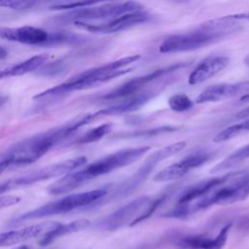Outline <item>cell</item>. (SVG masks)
<instances>
[{
    "instance_id": "2e32d148",
    "label": "cell",
    "mask_w": 249,
    "mask_h": 249,
    "mask_svg": "<svg viewBox=\"0 0 249 249\" xmlns=\"http://www.w3.org/2000/svg\"><path fill=\"white\" fill-rule=\"evenodd\" d=\"M60 223L58 222H44L28 226L20 230L2 232L0 233V247L15 245L26 240H30L54 229Z\"/></svg>"
},
{
    "instance_id": "d4e9b609",
    "label": "cell",
    "mask_w": 249,
    "mask_h": 249,
    "mask_svg": "<svg viewBox=\"0 0 249 249\" xmlns=\"http://www.w3.org/2000/svg\"><path fill=\"white\" fill-rule=\"evenodd\" d=\"M109 0H70L67 2H61L58 4H54L51 6V10H73L77 8H84L95 5L97 3H101Z\"/></svg>"
},
{
    "instance_id": "7c38bea8",
    "label": "cell",
    "mask_w": 249,
    "mask_h": 249,
    "mask_svg": "<svg viewBox=\"0 0 249 249\" xmlns=\"http://www.w3.org/2000/svg\"><path fill=\"white\" fill-rule=\"evenodd\" d=\"M212 157L211 152L199 151L185 157L183 160L174 162L158 172L153 180L155 182H168L182 178L191 170L197 168L207 162Z\"/></svg>"
},
{
    "instance_id": "5b68a950",
    "label": "cell",
    "mask_w": 249,
    "mask_h": 249,
    "mask_svg": "<svg viewBox=\"0 0 249 249\" xmlns=\"http://www.w3.org/2000/svg\"><path fill=\"white\" fill-rule=\"evenodd\" d=\"M0 38L29 46L51 47L58 45H77L85 43L88 38L65 31L50 32L44 28L32 25L18 27L0 26Z\"/></svg>"
},
{
    "instance_id": "d6986e66",
    "label": "cell",
    "mask_w": 249,
    "mask_h": 249,
    "mask_svg": "<svg viewBox=\"0 0 249 249\" xmlns=\"http://www.w3.org/2000/svg\"><path fill=\"white\" fill-rule=\"evenodd\" d=\"M231 224L226 225L214 238L202 235L186 236L181 240L182 246L189 249H221L227 241Z\"/></svg>"
},
{
    "instance_id": "484cf974",
    "label": "cell",
    "mask_w": 249,
    "mask_h": 249,
    "mask_svg": "<svg viewBox=\"0 0 249 249\" xmlns=\"http://www.w3.org/2000/svg\"><path fill=\"white\" fill-rule=\"evenodd\" d=\"M176 127L172 126H160V127H154V128H149L146 130H139V131H134V132H129L124 135L125 137H143V136H156L160 133L164 132H169V131H175Z\"/></svg>"
},
{
    "instance_id": "d6a6232c",
    "label": "cell",
    "mask_w": 249,
    "mask_h": 249,
    "mask_svg": "<svg viewBox=\"0 0 249 249\" xmlns=\"http://www.w3.org/2000/svg\"><path fill=\"white\" fill-rule=\"evenodd\" d=\"M14 249H31L28 245H19V246H18V247H16V248H14Z\"/></svg>"
},
{
    "instance_id": "4dcf8cb0",
    "label": "cell",
    "mask_w": 249,
    "mask_h": 249,
    "mask_svg": "<svg viewBox=\"0 0 249 249\" xmlns=\"http://www.w3.org/2000/svg\"><path fill=\"white\" fill-rule=\"evenodd\" d=\"M8 56V51L0 46V60L5 59Z\"/></svg>"
},
{
    "instance_id": "836d02e7",
    "label": "cell",
    "mask_w": 249,
    "mask_h": 249,
    "mask_svg": "<svg viewBox=\"0 0 249 249\" xmlns=\"http://www.w3.org/2000/svg\"><path fill=\"white\" fill-rule=\"evenodd\" d=\"M248 63H249V61H248Z\"/></svg>"
},
{
    "instance_id": "f1b7e54d",
    "label": "cell",
    "mask_w": 249,
    "mask_h": 249,
    "mask_svg": "<svg viewBox=\"0 0 249 249\" xmlns=\"http://www.w3.org/2000/svg\"><path fill=\"white\" fill-rule=\"evenodd\" d=\"M236 119H247L249 118V106L242 109L241 111H239L236 115H235Z\"/></svg>"
},
{
    "instance_id": "30bf717a",
    "label": "cell",
    "mask_w": 249,
    "mask_h": 249,
    "mask_svg": "<svg viewBox=\"0 0 249 249\" xmlns=\"http://www.w3.org/2000/svg\"><path fill=\"white\" fill-rule=\"evenodd\" d=\"M150 19V15L144 10L126 13L103 22L74 21L72 24L78 28L94 33H115L144 23Z\"/></svg>"
},
{
    "instance_id": "9a60e30c",
    "label": "cell",
    "mask_w": 249,
    "mask_h": 249,
    "mask_svg": "<svg viewBox=\"0 0 249 249\" xmlns=\"http://www.w3.org/2000/svg\"><path fill=\"white\" fill-rule=\"evenodd\" d=\"M245 90H249V82L216 84L204 89L196 96V102L198 104L219 102L231 98Z\"/></svg>"
},
{
    "instance_id": "e0dca14e",
    "label": "cell",
    "mask_w": 249,
    "mask_h": 249,
    "mask_svg": "<svg viewBox=\"0 0 249 249\" xmlns=\"http://www.w3.org/2000/svg\"><path fill=\"white\" fill-rule=\"evenodd\" d=\"M230 59L225 55H212L202 60L190 74L188 83L192 86L204 83L222 70L229 64Z\"/></svg>"
},
{
    "instance_id": "83f0119b",
    "label": "cell",
    "mask_w": 249,
    "mask_h": 249,
    "mask_svg": "<svg viewBox=\"0 0 249 249\" xmlns=\"http://www.w3.org/2000/svg\"><path fill=\"white\" fill-rule=\"evenodd\" d=\"M230 17L231 18H234V19H237V20H247V21H249V12L240 13V14H236V15H231Z\"/></svg>"
},
{
    "instance_id": "5bb4252c",
    "label": "cell",
    "mask_w": 249,
    "mask_h": 249,
    "mask_svg": "<svg viewBox=\"0 0 249 249\" xmlns=\"http://www.w3.org/2000/svg\"><path fill=\"white\" fill-rule=\"evenodd\" d=\"M247 171L245 170H238V171H232L230 173H227L225 175L221 176H215L206 180H203L201 182L196 183V185L190 187L187 189L179 197L178 203L179 204H188L189 202L198 199L205 195L209 194L213 190L217 189L219 186L227 184L229 181L232 180L235 177H238Z\"/></svg>"
},
{
    "instance_id": "277c9868",
    "label": "cell",
    "mask_w": 249,
    "mask_h": 249,
    "mask_svg": "<svg viewBox=\"0 0 249 249\" xmlns=\"http://www.w3.org/2000/svg\"><path fill=\"white\" fill-rule=\"evenodd\" d=\"M239 20L226 16L201 23L196 29L174 34L165 38L160 46V52L162 53H181L195 51L211 43H214L228 35L238 31L241 26Z\"/></svg>"
},
{
    "instance_id": "f546056e",
    "label": "cell",
    "mask_w": 249,
    "mask_h": 249,
    "mask_svg": "<svg viewBox=\"0 0 249 249\" xmlns=\"http://www.w3.org/2000/svg\"><path fill=\"white\" fill-rule=\"evenodd\" d=\"M9 166H11V164H10V162L7 160H5V159H1L0 160V175L4 172V170H6Z\"/></svg>"
},
{
    "instance_id": "cb8c5ba5",
    "label": "cell",
    "mask_w": 249,
    "mask_h": 249,
    "mask_svg": "<svg viewBox=\"0 0 249 249\" xmlns=\"http://www.w3.org/2000/svg\"><path fill=\"white\" fill-rule=\"evenodd\" d=\"M168 106L172 111L182 113L192 109L194 102L188 95L184 93H177L169 97Z\"/></svg>"
},
{
    "instance_id": "52a82bcc",
    "label": "cell",
    "mask_w": 249,
    "mask_h": 249,
    "mask_svg": "<svg viewBox=\"0 0 249 249\" xmlns=\"http://www.w3.org/2000/svg\"><path fill=\"white\" fill-rule=\"evenodd\" d=\"M143 6L135 1H125L122 3H112L105 4L96 7H84L77 8L73 10H68V12L57 15L53 18V23L54 24H68L73 23L74 21H87L90 22L91 20H100V19H111L122 16L126 13L142 11Z\"/></svg>"
},
{
    "instance_id": "9c48e42d",
    "label": "cell",
    "mask_w": 249,
    "mask_h": 249,
    "mask_svg": "<svg viewBox=\"0 0 249 249\" xmlns=\"http://www.w3.org/2000/svg\"><path fill=\"white\" fill-rule=\"evenodd\" d=\"M249 196V173L240 175L237 181L230 183L221 189H215L191 206H188L189 214L204 209L211 205H228L246 199Z\"/></svg>"
},
{
    "instance_id": "8fae6325",
    "label": "cell",
    "mask_w": 249,
    "mask_h": 249,
    "mask_svg": "<svg viewBox=\"0 0 249 249\" xmlns=\"http://www.w3.org/2000/svg\"><path fill=\"white\" fill-rule=\"evenodd\" d=\"M183 63H176L172 64L163 68L157 69L153 72H150L148 74H145L143 76H139L136 78H133L120 87L116 88L115 89L109 91L108 93L104 94L102 96V99L104 100H116V99H121V98H125L128 96H131L137 92H139L144 87H146L148 84L156 81L157 79L162 77L165 74H168L170 72H173L180 67H183Z\"/></svg>"
},
{
    "instance_id": "7402d4cb",
    "label": "cell",
    "mask_w": 249,
    "mask_h": 249,
    "mask_svg": "<svg viewBox=\"0 0 249 249\" xmlns=\"http://www.w3.org/2000/svg\"><path fill=\"white\" fill-rule=\"evenodd\" d=\"M248 131H249V118L244 119V121H242L239 124H232V125L228 126L225 129L221 130L219 133H217L214 136L213 142H215V143L226 142L228 140H231V139H232L244 132H248Z\"/></svg>"
},
{
    "instance_id": "ba28073f",
    "label": "cell",
    "mask_w": 249,
    "mask_h": 249,
    "mask_svg": "<svg viewBox=\"0 0 249 249\" xmlns=\"http://www.w3.org/2000/svg\"><path fill=\"white\" fill-rule=\"evenodd\" d=\"M86 162H87V158L84 156H81V157L69 159L60 162L53 163L41 169L31 171L30 173L24 174L22 176L8 179L0 183V195H3L12 190H17L22 187L35 184L37 182H42L57 176H61L63 174H67L83 166Z\"/></svg>"
},
{
    "instance_id": "4316f807",
    "label": "cell",
    "mask_w": 249,
    "mask_h": 249,
    "mask_svg": "<svg viewBox=\"0 0 249 249\" xmlns=\"http://www.w3.org/2000/svg\"><path fill=\"white\" fill-rule=\"evenodd\" d=\"M20 201V197L12 195H0V209L12 206Z\"/></svg>"
},
{
    "instance_id": "6da1fadb",
    "label": "cell",
    "mask_w": 249,
    "mask_h": 249,
    "mask_svg": "<svg viewBox=\"0 0 249 249\" xmlns=\"http://www.w3.org/2000/svg\"><path fill=\"white\" fill-rule=\"evenodd\" d=\"M93 121L92 113L79 115L59 126L39 132L14 144L4 153L2 159L7 160L11 165L32 163L48 153L57 143L69 137L80 127Z\"/></svg>"
},
{
    "instance_id": "4fadbf2b",
    "label": "cell",
    "mask_w": 249,
    "mask_h": 249,
    "mask_svg": "<svg viewBox=\"0 0 249 249\" xmlns=\"http://www.w3.org/2000/svg\"><path fill=\"white\" fill-rule=\"evenodd\" d=\"M151 198L149 196H139L123 207L117 209L103 220L100 221L98 227L106 231H114L124 226L136 214H140L142 208L147 207L150 203Z\"/></svg>"
},
{
    "instance_id": "ac0fdd59",
    "label": "cell",
    "mask_w": 249,
    "mask_h": 249,
    "mask_svg": "<svg viewBox=\"0 0 249 249\" xmlns=\"http://www.w3.org/2000/svg\"><path fill=\"white\" fill-rule=\"evenodd\" d=\"M153 97V92L144 91V92H137L131 96L124 98V100L118 104L108 106L103 108L97 112L92 113V116L95 119L104 117V116H115L124 113H128L135 111L142 107L149 99Z\"/></svg>"
},
{
    "instance_id": "8992f818",
    "label": "cell",
    "mask_w": 249,
    "mask_h": 249,
    "mask_svg": "<svg viewBox=\"0 0 249 249\" xmlns=\"http://www.w3.org/2000/svg\"><path fill=\"white\" fill-rule=\"evenodd\" d=\"M107 193H108L107 189L100 188V189H95L89 192L77 193V194L66 196L63 198L48 202L36 209H33L31 211L21 214L20 216L13 219L10 223V226H18L28 220L41 219V218H45L53 215L71 212L75 209L92 204L93 202L105 196Z\"/></svg>"
},
{
    "instance_id": "1f68e13d",
    "label": "cell",
    "mask_w": 249,
    "mask_h": 249,
    "mask_svg": "<svg viewBox=\"0 0 249 249\" xmlns=\"http://www.w3.org/2000/svg\"><path fill=\"white\" fill-rule=\"evenodd\" d=\"M9 97L7 95H0V107L3 106L7 101H8Z\"/></svg>"
},
{
    "instance_id": "44dd1931",
    "label": "cell",
    "mask_w": 249,
    "mask_h": 249,
    "mask_svg": "<svg viewBox=\"0 0 249 249\" xmlns=\"http://www.w3.org/2000/svg\"><path fill=\"white\" fill-rule=\"evenodd\" d=\"M247 159H249V144L237 149L229 157L224 159L222 161L218 162L210 169V173H219L227 169L233 168Z\"/></svg>"
},
{
    "instance_id": "ffe728a7",
    "label": "cell",
    "mask_w": 249,
    "mask_h": 249,
    "mask_svg": "<svg viewBox=\"0 0 249 249\" xmlns=\"http://www.w3.org/2000/svg\"><path fill=\"white\" fill-rule=\"evenodd\" d=\"M89 226H90V222L88 219H79L67 224H59L54 229L44 233L42 238L39 241V244L43 247L48 246L51 243H53L54 240L62 236L84 231L88 229Z\"/></svg>"
},
{
    "instance_id": "7a4b0ae2",
    "label": "cell",
    "mask_w": 249,
    "mask_h": 249,
    "mask_svg": "<svg viewBox=\"0 0 249 249\" xmlns=\"http://www.w3.org/2000/svg\"><path fill=\"white\" fill-rule=\"evenodd\" d=\"M151 149L150 146H140L133 148H126L117 151L113 154L107 155L86 167L74 172H69L47 189L48 193L53 196L69 193L80 186L84 185L89 180H92L101 175L110 173L118 168L129 165L140 159Z\"/></svg>"
},
{
    "instance_id": "3957f363",
    "label": "cell",
    "mask_w": 249,
    "mask_h": 249,
    "mask_svg": "<svg viewBox=\"0 0 249 249\" xmlns=\"http://www.w3.org/2000/svg\"><path fill=\"white\" fill-rule=\"evenodd\" d=\"M139 58V54H134L89 68L69 78L61 84L34 95L33 99L41 102H51L74 91L96 87L129 72L130 69L124 67L137 61Z\"/></svg>"
},
{
    "instance_id": "603a6c76",
    "label": "cell",
    "mask_w": 249,
    "mask_h": 249,
    "mask_svg": "<svg viewBox=\"0 0 249 249\" xmlns=\"http://www.w3.org/2000/svg\"><path fill=\"white\" fill-rule=\"evenodd\" d=\"M113 124L111 123L102 124L96 127H93L88 130L85 134L80 136L78 139L75 140L76 144H89L92 142H96L107 135L112 130Z\"/></svg>"
}]
</instances>
